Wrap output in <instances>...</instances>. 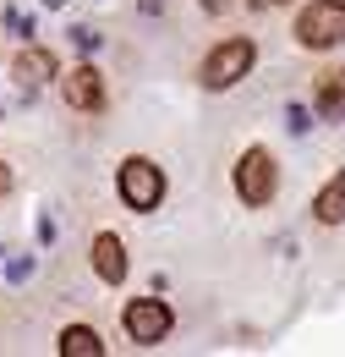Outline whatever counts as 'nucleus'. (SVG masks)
I'll list each match as a JSON object with an SVG mask.
<instances>
[{
  "mask_svg": "<svg viewBox=\"0 0 345 357\" xmlns=\"http://www.w3.org/2000/svg\"><path fill=\"white\" fill-rule=\"evenodd\" d=\"M252 61H258L252 39H225V45H214V50H209V61H203L198 83L219 93V89H230V83H241V77L252 72Z\"/></svg>",
  "mask_w": 345,
  "mask_h": 357,
  "instance_id": "obj_1",
  "label": "nucleus"
},
{
  "mask_svg": "<svg viewBox=\"0 0 345 357\" xmlns=\"http://www.w3.org/2000/svg\"><path fill=\"white\" fill-rule=\"evenodd\" d=\"M296 39H302L307 50L345 45V6H340V0H312L302 17H296Z\"/></svg>",
  "mask_w": 345,
  "mask_h": 357,
  "instance_id": "obj_2",
  "label": "nucleus"
},
{
  "mask_svg": "<svg viewBox=\"0 0 345 357\" xmlns=\"http://www.w3.org/2000/svg\"><path fill=\"white\" fill-rule=\"evenodd\" d=\"M121 198H127V209L137 215H148V209H159V198H165V176H159V165L154 160H143V154H131L127 165H121Z\"/></svg>",
  "mask_w": 345,
  "mask_h": 357,
  "instance_id": "obj_3",
  "label": "nucleus"
},
{
  "mask_svg": "<svg viewBox=\"0 0 345 357\" xmlns=\"http://www.w3.org/2000/svg\"><path fill=\"white\" fill-rule=\"evenodd\" d=\"M274 187H280V171H274V154L268 149H247L241 160H236V192H241V204H268L274 198Z\"/></svg>",
  "mask_w": 345,
  "mask_h": 357,
  "instance_id": "obj_4",
  "label": "nucleus"
},
{
  "mask_svg": "<svg viewBox=\"0 0 345 357\" xmlns=\"http://www.w3.org/2000/svg\"><path fill=\"white\" fill-rule=\"evenodd\" d=\"M175 313L159 303V297H137V303H127V335L137 341V347H159L165 335H170Z\"/></svg>",
  "mask_w": 345,
  "mask_h": 357,
  "instance_id": "obj_5",
  "label": "nucleus"
},
{
  "mask_svg": "<svg viewBox=\"0 0 345 357\" xmlns=\"http://www.w3.org/2000/svg\"><path fill=\"white\" fill-rule=\"evenodd\" d=\"M61 93H66L72 110H99V105H104V77H99V66H72V72L61 77Z\"/></svg>",
  "mask_w": 345,
  "mask_h": 357,
  "instance_id": "obj_6",
  "label": "nucleus"
},
{
  "mask_svg": "<svg viewBox=\"0 0 345 357\" xmlns=\"http://www.w3.org/2000/svg\"><path fill=\"white\" fill-rule=\"evenodd\" d=\"M93 269H99V280L104 286H121L127 280V242L121 236H93Z\"/></svg>",
  "mask_w": 345,
  "mask_h": 357,
  "instance_id": "obj_7",
  "label": "nucleus"
},
{
  "mask_svg": "<svg viewBox=\"0 0 345 357\" xmlns=\"http://www.w3.org/2000/svg\"><path fill=\"white\" fill-rule=\"evenodd\" d=\"M44 77H55V55H49V50H39V45H28L22 55H17V83H22L28 93H39Z\"/></svg>",
  "mask_w": 345,
  "mask_h": 357,
  "instance_id": "obj_8",
  "label": "nucleus"
},
{
  "mask_svg": "<svg viewBox=\"0 0 345 357\" xmlns=\"http://www.w3.org/2000/svg\"><path fill=\"white\" fill-rule=\"evenodd\" d=\"M318 116H323V121H340L345 116V72H329V77L318 83Z\"/></svg>",
  "mask_w": 345,
  "mask_h": 357,
  "instance_id": "obj_9",
  "label": "nucleus"
},
{
  "mask_svg": "<svg viewBox=\"0 0 345 357\" xmlns=\"http://www.w3.org/2000/svg\"><path fill=\"white\" fill-rule=\"evenodd\" d=\"M61 357H104V341L88 324H72V330H61Z\"/></svg>",
  "mask_w": 345,
  "mask_h": 357,
  "instance_id": "obj_10",
  "label": "nucleus"
},
{
  "mask_svg": "<svg viewBox=\"0 0 345 357\" xmlns=\"http://www.w3.org/2000/svg\"><path fill=\"white\" fill-rule=\"evenodd\" d=\"M312 215H318L323 225H340V220H345V171H340L335 181H329L323 192H318V204H312Z\"/></svg>",
  "mask_w": 345,
  "mask_h": 357,
  "instance_id": "obj_11",
  "label": "nucleus"
},
{
  "mask_svg": "<svg viewBox=\"0 0 345 357\" xmlns=\"http://www.w3.org/2000/svg\"><path fill=\"white\" fill-rule=\"evenodd\" d=\"M33 253H11V259H6V280H11V286H28V280H33Z\"/></svg>",
  "mask_w": 345,
  "mask_h": 357,
  "instance_id": "obj_12",
  "label": "nucleus"
},
{
  "mask_svg": "<svg viewBox=\"0 0 345 357\" xmlns=\"http://www.w3.org/2000/svg\"><path fill=\"white\" fill-rule=\"evenodd\" d=\"M6 28H11V33H22V39H33V17H28V11H17V6L6 11Z\"/></svg>",
  "mask_w": 345,
  "mask_h": 357,
  "instance_id": "obj_13",
  "label": "nucleus"
},
{
  "mask_svg": "<svg viewBox=\"0 0 345 357\" xmlns=\"http://www.w3.org/2000/svg\"><path fill=\"white\" fill-rule=\"evenodd\" d=\"M285 127H291V132H307V127H312V116H307L302 105H291V110H285Z\"/></svg>",
  "mask_w": 345,
  "mask_h": 357,
  "instance_id": "obj_14",
  "label": "nucleus"
},
{
  "mask_svg": "<svg viewBox=\"0 0 345 357\" xmlns=\"http://www.w3.org/2000/svg\"><path fill=\"white\" fill-rule=\"evenodd\" d=\"M72 45L93 55V50H99V33H93V28H72Z\"/></svg>",
  "mask_w": 345,
  "mask_h": 357,
  "instance_id": "obj_15",
  "label": "nucleus"
},
{
  "mask_svg": "<svg viewBox=\"0 0 345 357\" xmlns=\"http://www.w3.org/2000/svg\"><path fill=\"white\" fill-rule=\"evenodd\" d=\"M252 11H268V6H285V0H247Z\"/></svg>",
  "mask_w": 345,
  "mask_h": 357,
  "instance_id": "obj_16",
  "label": "nucleus"
},
{
  "mask_svg": "<svg viewBox=\"0 0 345 357\" xmlns=\"http://www.w3.org/2000/svg\"><path fill=\"white\" fill-rule=\"evenodd\" d=\"M0 192H11V171L6 165H0Z\"/></svg>",
  "mask_w": 345,
  "mask_h": 357,
  "instance_id": "obj_17",
  "label": "nucleus"
},
{
  "mask_svg": "<svg viewBox=\"0 0 345 357\" xmlns=\"http://www.w3.org/2000/svg\"><path fill=\"white\" fill-rule=\"evenodd\" d=\"M203 6H209V11H219V6H225V0H203Z\"/></svg>",
  "mask_w": 345,
  "mask_h": 357,
  "instance_id": "obj_18",
  "label": "nucleus"
},
{
  "mask_svg": "<svg viewBox=\"0 0 345 357\" xmlns=\"http://www.w3.org/2000/svg\"><path fill=\"white\" fill-rule=\"evenodd\" d=\"M44 6H66V0H44Z\"/></svg>",
  "mask_w": 345,
  "mask_h": 357,
  "instance_id": "obj_19",
  "label": "nucleus"
}]
</instances>
